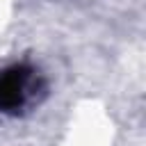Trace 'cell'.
Returning a JSON list of instances; mask_svg holds the SVG:
<instances>
[{
    "mask_svg": "<svg viewBox=\"0 0 146 146\" xmlns=\"http://www.w3.org/2000/svg\"><path fill=\"white\" fill-rule=\"evenodd\" d=\"M27 66H11L0 73V110L16 112L23 105V89L27 82Z\"/></svg>",
    "mask_w": 146,
    "mask_h": 146,
    "instance_id": "cell-1",
    "label": "cell"
}]
</instances>
